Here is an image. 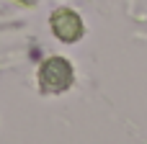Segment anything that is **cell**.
Listing matches in <instances>:
<instances>
[{
	"instance_id": "cell-2",
	"label": "cell",
	"mask_w": 147,
	"mask_h": 144,
	"mask_svg": "<svg viewBox=\"0 0 147 144\" xmlns=\"http://www.w3.org/2000/svg\"><path fill=\"white\" fill-rule=\"evenodd\" d=\"M49 23H52L54 36L62 39V41H67V44H70V41H78V39L83 36V21H80V15L72 13V10H67V8L57 10Z\"/></svg>"
},
{
	"instance_id": "cell-1",
	"label": "cell",
	"mask_w": 147,
	"mask_h": 144,
	"mask_svg": "<svg viewBox=\"0 0 147 144\" xmlns=\"http://www.w3.org/2000/svg\"><path fill=\"white\" fill-rule=\"evenodd\" d=\"M39 85L44 93H62L72 85V64L62 57H52L39 70Z\"/></svg>"
}]
</instances>
